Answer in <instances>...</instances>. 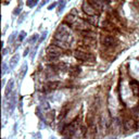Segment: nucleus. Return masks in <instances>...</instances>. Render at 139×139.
I'll use <instances>...</instances> for the list:
<instances>
[{"label":"nucleus","mask_w":139,"mask_h":139,"mask_svg":"<svg viewBox=\"0 0 139 139\" xmlns=\"http://www.w3.org/2000/svg\"><path fill=\"white\" fill-rule=\"evenodd\" d=\"M62 53H63V49H61L60 47L55 46L53 44H51L50 46L47 48V54H48V58L50 61L57 60Z\"/></svg>","instance_id":"1"},{"label":"nucleus","mask_w":139,"mask_h":139,"mask_svg":"<svg viewBox=\"0 0 139 139\" xmlns=\"http://www.w3.org/2000/svg\"><path fill=\"white\" fill-rule=\"evenodd\" d=\"M25 16H26V13H23V14L21 15V18H20V20H19V23H22L23 20L25 19Z\"/></svg>","instance_id":"27"},{"label":"nucleus","mask_w":139,"mask_h":139,"mask_svg":"<svg viewBox=\"0 0 139 139\" xmlns=\"http://www.w3.org/2000/svg\"><path fill=\"white\" fill-rule=\"evenodd\" d=\"M124 127L126 130H128V132H134V130H136L138 125H137V122L134 120V118H126L124 121Z\"/></svg>","instance_id":"8"},{"label":"nucleus","mask_w":139,"mask_h":139,"mask_svg":"<svg viewBox=\"0 0 139 139\" xmlns=\"http://www.w3.org/2000/svg\"><path fill=\"white\" fill-rule=\"evenodd\" d=\"M101 41H102V45H103L104 47H108V48L115 46V45L117 44V40H116V38L114 37V36H110V35L102 36Z\"/></svg>","instance_id":"7"},{"label":"nucleus","mask_w":139,"mask_h":139,"mask_svg":"<svg viewBox=\"0 0 139 139\" xmlns=\"http://www.w3.org/2000/svg\"><path fill=\"white\" fill-rule=\"evenodd\" d=\"M8 51H9L8 49H3V50H2V55H6L8 53Z\"/></svg>","instance_id":"30"},{"label":"nucleus","mask_w":139,"mask_h":139,"mask_svg":"<svg viewBox=\"0 0 139 139\" xmlns=\"http://www.w3.org/2000/svg\"><path fill=\"white\" fill-rule=\"evenodd\" d=\"M130 88H132V91L134 93V96L139 97V84L136 80H132L130 81Z\"/></svg>","instance_id":"12"},{"label":"nucleus","mask_w":139,"mask_h":139,"mask_svg":"<svg viewBox=\"0 0 139 139\" xmlns=\"http://www.w3.org/2000/svg\"><path fill=\"white\" fill-rule=\"evenodd\" d=\"M26 35L27 34H26L25 32H21V33H20V36H19V40H20V41H23V39L26 37Z\"/></svg>","instance_id":"22"},{"label":"nucleus","mask_w":139,"mask_h":139,"mask_svg":"<svg viewBox=\"0 0 139 139\" xmlns=\"http://www.w3.org/2000/svg\"><path fill=\"white\" fill-rule=\"evenodd\" d=\"M104 1H107V2H111V1H115V0H104Z\"/></svg>","instance_id":"32"},{"label":"nucleus","mask_w":139,"mask_h":139,"mask_svg":"<svg viewBox=\"0 0 139 139\" xmlns=\"http://www.w3.org/2000/svg\"><path fill=\"white\" fill-rule=\"evenodd\" d=\"M19 60H20V55H19V54H14V55L11 58L10 62H9V67H10V68H14L15 65L18 64Z\"/></svg>","instance_id":"15"},{"label":"nucleus","mask_w":139,"mask_h":139,"mask_svg":"<svg viewBox=\"0 0 139 139\" xmlns=\"http://www.w3.org/2000/svg\"><path fill=\"white\" fill-rule=\"evenodd\" d=\"M64 7H65V1H64V0H61V1H60V5H59V10H58V13H60V12H62V11H63Z\"/></svg>","instance_id":"21"},{"label":"nucleus","mask_w":139,"mask_h":139,"mask_svg":"<svg viewBox=\"0 0 139 139\" xmlns=\"http://www.w3.org/2000/svg\"><path fill=\"white\" fill-rule=\"evenodd\" d=\"M73 55L75 57L77 60H80V61H95V55L90 52H87V51H83V50H76L73 52Z\"/></svg>","instance_id":"2"},{"label":"nucleus","mask_w":139,"mask_h":139,"mask_svg":"<svg viewBox=\"0 0 139 139\" xmlns=\"http://www.w3.org/2000/svg\"><path fill=\"white\" fill-rule=\"evenodd\" d=\"M84 45L87 47H96L97 40L96 38H90V37H84Z\"/></svg>","instance_id":"11"},{"label":"nucleus","mask_w":139,"mask_h":139,"mask_svg":"<svg viewBox=\"0 0 139 139\" xmlns=\"http://www.w3.org/2000/svg\"><path fill=\"white\" fill-rule=\"evenodd\" d=\"M38 39V35L37 34H35L34 36H32V37L28 39V43H34V41H36V40Z\"/></svg>","instance_id":"23"},{"label":"nucleus","mask_w":139,"mask_h":139,"mask_svg":"<svg viewBox=\"0 0 139 139\" xmlns=\"http://www.w3.org/2000/svg\"><path fill=\"white\" fill-rule=\"evenodd\" d=\"M78 125H79V124H77V120L73 121L71 124L66 125V126H65V127L63 128L62 134L65 135V136H67V137L72 136V135H74V134L76 133V130H78Z\"/></svg>","instance_id":"4"},{"label":"nucleus","mask_w":139,"mask_h":139,"mask_svg":"<svg viewBox=\"0 0 139 139\" xmlns=\"http://www.w3.org/2000/svg\"><path fill=\"white\" fill-rule=\"evenodd\" d=\"M89 2H90V5L95 8V9L100 12L102 9H104V0H88Z\"/></svg>","instance_id":"9"},{"label":"nucleus","mask_w":139,"mask_h":139,"mask_svg":"<svg viewBox=\"0 0 139 139\" xmlns=\"http://www.w3.org/2000/svg\"><path fill=\"white\" fill-rule=\"evenodd\" d=\"M57 6V2H53V3H52V5H50V6H49V8H48V10H52V9H53V8Z\"/></svg>","instance_id":"29"},{"label":"nucleus","mask_w":139,"mask_h":139,"mask_svg":"<svg viewBox=\"0 0 139 139\" xmlns=\"http://www.w3.org/2000/svg\"><path fill=\"white\" fill-rule=\"evenodd\" d=\"M14 87V79H10L9 83H8V86H7V89H6V96L9 97L12 92V89Z\"/></svg>","instance_id":"16"},{"label":"nucleus","mask_w":139,"mask_h":139,"mask_svg":"<svg viewBox=\"0 0 139 139\" xmlns=\"http://www.w3.org/2000/svg\"><path fill=\"white\" fill-rule=\"evenodd\" d=\"M20 12H21V8L19 7V8H15V10L13 11V13H14V14H19Z\"/></svg>","instance_id":"28"},{"label":"nucleus","mask_w":139,"mask_h":139,"mask_svg":"<svg viewBox=\"0 0 139 139\" xmlns=\"http://www.w3.org/2000/svg\"><path fill=\"white\" fill-rule=\"evenodd\" d=\"M26 72H27V64H24L23 66H22V68H21V73H20V78H23V77L25 76Z\"/></svg>","instance_id":"19"},{"label":"nucleus","mask_w":139,"mask_h":139,"mask_svg":"<svg viewBox=\"0 0 139 139\" xmlns=\"http://www.w3.org/2000/svg\"><path fill=\"white\" fill-rule=\"evenodd\" d=\"M68 72H70V75L73 76V77H75V76H77L80 73V67L79 66H73V67L70 68Z\"/></svg>","instance_id":"17"},{"label":"nucleus","mask_w":139,"mask_h":139,"mask_svg":"<svg viewBox=\"0 0 139 139\" xmlns=\"http://www.w3.org/2000/svg\"><path fill=\"white\" fill-rule=\"evenodd\" d=\"M61 86H62V84L60 83V81H51V83H49L46 87H47V89L48 90H55V89H58V88H60Z\"/></svg>","instance_id":"13"},{"label":"nucleus","mask_w":139,"mask_h":139,"mask_svg":"<svg viewBox=\"0 0 139 139\" xmlns=\"http://www.w3.org/2000/svg\"><path fill=\"white\" fill-rule=\"evenodd\" d=\"M7 72V65H6V63L3 62L2 63V71H1V75H5V73Z\"/></svg>","instance_id":"24"},{"label":"nucleus","mask_w":139,"mask_h":139,"mask_svg":"<svg viewBox=\"0 0 139 139\" xmlns=\"http://www.w3.org/2000/svg\"><path fill=\"white\" fill-rule=\"evenodd\" d=\"M85 20L90 24V25H98L99 18H98V15H92V16H86Z\"/></svg>","instance_id":"14"},{"label":"nucleus","mask_w":139,"mask_h":139,"mask_svg":"<svg viewBox=\"0 0 139 139\" xmlns=\"http://www.w3.org/2000/svg\"><path fill=\"white\" fill-rule=\"evenodd\" d=\"M47 34H48V32H45V33H44V34H43V36H41V37L39 38V43H41L43 40H45V39H46V37H47Z\"/></svg>","instance_id":"25"},{"label":"nucleus","mask_w":139,"mask_h":139,"mask_svg":"<svg viewBox=\"0 0 139 139\" xmlns=\"http://www.w3.org/2000/svg\"><path fill=\"white\" fill-rule=\"evenodd\" d=\"M38 0H27L26 1V5L27 7H34L35 5H37Z\"/></svg>","instance_id":"20"},{"label":"nucleus","mask_w":139,"mask_h":139,"mask_svg":"<svg viewBox=\"0 0 139 139\" xmlns=\"http://www.w3.org/2000/svg\"><path fill=\"white\" fill-rule=\"evenodd\" d=\"M74 28L78 30L80 32H85V31H90V24H89L85 19H77L75 23L72 25Z\"/></svg>","instance_id":"3"},{"label":"nucleus","mask_w":139,"mask_h":139,"mask_svg":"<svg viewBox=\"0 0 139 139\" xmlns=\"http://www.w3.org/2000/svg\"><path fill=\"white\" fill-rule=\"evenodd\" d=\"M51 44H53V45H55V46L60 47L61 49H63V50H67V49L71 47V45H70L68 43L63 41V40H58V39H53V41H52Z\"/></svg>","instance_id":"10"},{"label":"nucleus","mask_w":139,"mask_h":139,"mask_svg":"<svg viewBox=\"0 0 139 139\" xmlns=\"http://www.w3.org/2000/svg\"><path fill=\"white\" fill-rule=\"evenodd\" d=\"M15 36H16V33H13L11 36H10V38H9V43H12L14 40V38H15Z\"/></svg>","instance_id":"26"},{"label":"nucleus","mask_w":139,"mask_h":139,"mask_svg":"<svg viewBox=\"0 0 139 139\" xmlns=\"http://www.w3.org/2000/svg\"><path fill=\"white\" fill-rule=\"evenodd\" d=\"M81 34L84 35V37H90V38H96L97 37V34L95 32L90 31H85V32H81Z\"/></svg>","instance_id":"18"},{"label":"nucleus","mask_w":139,"mask_h":139,"mask_svg":"<svg viewBox=\"0 0 139 139\" xmlns=\"http://www.w3.org/2000/svg\"><path fill=\"white\" fill-rule=\"evenodd\" d=\"M81 9H83L84 11V13L87 15V16H92V15H97L99 12H98L95 8H93L91 5H90V2L89 1H84L83 2V6H81Z\"/></svg>","instance_id":"5"},{"label":"nucleus","mask_w":139,"mask_h":139,"mask_svg":"<svg viewBox=\"0 0 139 139\" xmlns=\"http://www.w3.org/2000/svg\"><path fill=\"white\" fill-rule=\"evenodd\" d=\"M28 51H30V49L26 48V49H25V51H24V57H26V55L28 54Z\"/></svg>","instance_id":"31"},{"label":"nucleus","mask_w":139,"mask_h":139,"mask_svg":"<svg viewBox=\"0 0 139 139\" xmlns=\"http://www.w3.org/2000/svg\"><path fill=\"white\" fill-rule=\"evenodd\" d=\"M78 19V12H77L76 9H73L71 13H68L64 19V23L67 24V25H73L75 23V21Z\"/></svg>","instance_id":"6"}]
</instances>
